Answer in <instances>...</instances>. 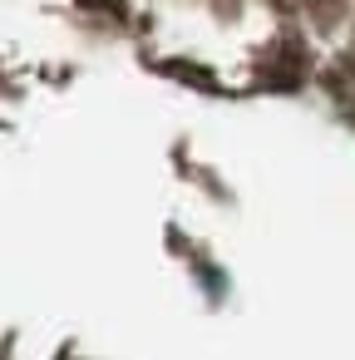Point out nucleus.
<instances>
[{"instance_id":"obj_1","label":"nucleus","mask_w":355,"mask_h":360,"mask_svg":"<svg viewBox=\"0 0 355 360\" xmlns=\"http://www.w3.org/2000/svg\"><path fill=\"white\" fill-rule=\"evenodd\" d=\"M301 79H306V50L291 45V40H281V45L262 60V84H266V89H291V84H301Z\"/></svg>"},{"instance_id":"obj_2","label":"nucleus","mask_w":355,"mask_h":360,"mask_svg":"<svg viewBox=\"0 0 355 360\" xmlns=\"http://www.w3.org/2000/svg\"><path fill=\"white\" fill-rule=\"evenodd\" d=\"M84 11H109V15H119L124 11V0H79Z\"/></svg>"}]
</instances>
